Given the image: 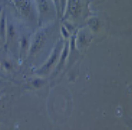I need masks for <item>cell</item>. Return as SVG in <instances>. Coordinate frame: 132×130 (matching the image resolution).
<instances>
[{
    "instance_id": "cell-1",
    "label": "cell",
    "mask_w": 132,
    "mask_h": 130,
    "mask_svg": "<svg viewBox=\"0 0 132 130\" xmlns=\"http://www.w3.org/2000/svg\"><path fill=\"white\" fill-rule=\"evenodd\" d=\"M13 3L15 4L17 9L23 14L24 16L28 17L31 11V3L30 0H13Z\"/></svg>"
},
{
    "instance_id": "cell-2",
    "label": "cell",
    "mask_w": 132,
    "mask_h": 130,
    "mask_svg": "<svg viewBox=\"0 0 132 130\" xmlns=\"http://www.w3.org/2000/svg\"><path fill=\"white\" fill-rule=\"evenodd\" d=\"M44 41V35L42 33H39L35 36V38L33 39L32 43H31V47H30V53L33 54L36 51H38V49L40 48L43 44Z\"/></svg>"
},
{
    "instance_id": "cell-3",
    "label": "cell",
    "mask_w": 132,
    "mask_h": 130,
    "mask_svg": "<svg viewBox=\"0 0 132 130\" xmlns=\"http://www.w3.org/2000/svg\"><path fill=\"white\" fill-rule=\"evenodd\" d=\"M70 3V8L69 11L73 16H77L80 10V0H69Z\"/></svg>"
},
{
    "instance_id": "cell-4",
    "label": "cell",
    "mask_w": 132,
    "mask_h": 130,
    "mask_svg": "<svg viewBox=\"0 0 132 130\" xmlns=\"http://www.w3.org/2000/svg\"><path fill=\"white\" fill-rule=\"evenodd\" d=\"M59 50H60V44H58L57 46H56V48H55V50L53 51V53H52V55H51V57L49 58L48 62L46 63V65H44V66L42 67V69H48V68H49V67L51 66V65L54 64L55 60L57 59L58 54H59Z\"/></svg>"
},
{
    "instance_id": "cell-5",
    "label": "cell",
    "mask_w": 132,
    "mask_h": 130,
    "mask_svg": "<svg viewBox=\"0 0 132 130\" xmlns=\"http://www.w3.org/2000/svg\"><path fill=\"white\" fill-rule=\"evenodd\" d=\"M0 35L2 39H5L6 37V24H5V17L2 15V18L0 20Z\"/></svg>"
},
{
    "instance_id": "cell-6",
    "label": "cell",
    "mask_w": 132,
    "mask_h": 130,
    "mask_svg": "<svg viewBox=\"0 0 132 130\" xmlns=\"http://www.w3.org/2000/svg\"><path fill=\"white\" fill-rule=\"evenodd\" d=\"M38 5L40 8V12L41 13H45L48 11V3L47 0H38Z\"/></svg>"
},
{
    "instance_id": "cell-7",
    "label": "cell",
    "mask_w": 132,
    "mask_h": 130,
    "mask_svg": "<svg viewBox=\"0 0 132 130\" xmlns=\"http://www.w3.org/2000/svg\"><path fill=\"white\" fill-rule=\"evenodd\" d=\"M89 25L92 27V29H93V30H95V31H96V30L98 29V27H99L98 20H97L96 18H93L91 21H89Z\"/></svg>"
},
{
    "instance_id": "cell-8",
    "label": "cell",
    "mask_w": 132,
    "mask_h": 130,
    "mask_svg": "<svg viewBox=\"0 0 132 130\" xmlns=\"http://www.w3.org/2000/svg\"><path fill=\"white\" fill-rule=\"evenodd\" d=\"M7 32H8L9 38H13V37H14V35H15V29H14V26H13L12 24H10L8 26Z\"/></svg>"
},
{
    "instance_id": "cell-9",
    "label": "cell",
    "mask_w": 132,
    "mask_h": 130,
    "mask_svg": "<svg viewBox=\"0 0 132 130\" xmlns=\"http://www.w3.org/2000/svg\"><path fill=\"white\" fill-rule=\"evenodd\" d=\"M67 53H68V44H66L65 47H64V50H63V54H62V57H61V62H60L61 64L64 62V60H65Z\"/></svg>"
},
{
    "instance_id": "cell-10",
    "label": "cell",
    "mask_w": 132,
    "mask_h": 130,
    "mask_svg": "<svg viewBox=\"0 0 132 130\" xmlns=\"http://www.w3.org/2000/svg\"><path fill=\"white\" fill-rule=\"evenodd\" d=\"M61 31H63V34H64L65 37H68V36H69V31L66 29L65 26H62V27H61Z\"/></svg>"
},
{
    "instance_id": "cell-11",
    "label": "cell",
    "mask_w": 132,
    "mask_h": 130,
    "mask_svg": "<svg viewBox=\"0 0 132 130\" xmlns=\"http://www.w3.org/2000/svg\"><path fill=\"white\" fill-rule=\"evenodd\" d=\"M60 3H61V6H62V9L64 10L66 6V0H60Z\"/></svg>"
},
{
    "instance_id": "cell-12",
    "label": "cell",
    "mask_w": 132,
    "mask_h": 130,
    "mask_svg": "<svg viewBox=\"0 0 132 130\" xmlns=\"http://www.w3.org/2000/svg\"><path fill=\"white\" fill-rule=\"evenodd\" d=\"M5 67H7L8 69H10V68H11V65H10V63H8V62H5Z\"/></svg>"
},
{
    "instance_id": "cell-13",
    "label": "cell",
    "mask_w": 132,
    "mask_h": 130,
    "mask_svg": "<svg viewBox=\"0 0 132 130\" xmlns=\"http://www.w3.org/2000/svg\"><path fill=\"white\" fill-rule=\"evenodd\" d=\"M53 1H54V2H55V5H56V7H57V10L59 8H58V7H59V2H58V0H53Z\"/></svg>"
},
{
    "instance_id": "cell-14",
    "label": "cell",
    "mask_w": 132,
    "mask_h": 130,
    "mask_svg": "<svg viewBox=\"0 0 132 130\" xmlns=\"http://www.w3.org/2000/svg\"><path fill=\"white\" fill-rule=\"evenodd\" d=\"M1 10H2V7H1V6H0V12H1Z\"/></svg>"
}]
</instances>
